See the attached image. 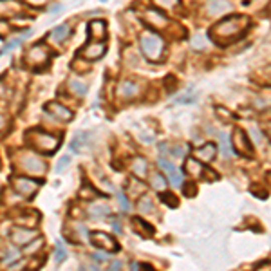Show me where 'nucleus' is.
I'll return each mask as SVG.
<instances>
[{
  "instance_id": "13",
  "label": "nucleus",
  "mask_w": 271,
  "mask_h": 271,
  "mask_svg": "<svg viewBox=\"0 0 271 271\" xmlns=\"http://www.w3.org/2000/svg\"><path fill=\"white\" fill-rule=\"evenodd\" d=\"M71 33H72L71 24L63 22V24H60V26H56L53 31L49 33V40L53 42V44H56V45H62V44H65V42H67V38L71 36Z\"/></svg>"
},
{
  "instance_id": "41",
  "label": "nucleus",
  "mask_w": 271,
  "mask_h": 271,
  "mask_svg": "<svg viewBox=\"0 0 271 271\" xmlns=\"http://www.w3.org/2000/svg\"><path fill=\"white\" fill-rule=\"evenodd\" d=\"M267 134H269V138H271V123L267 125Z\"/></svg>"
},
{
  "instance_id": "29",
  "label": "nucleus",
  "mask_w": 271,
  "mask_h": 271,
  "mask_svg": "<svg viewBox=\"0 0 271 271\" xmlns=\"http://www.w3.org/2000/svg\"><path fill=\"white\" fill-rule=\"evenodd\" d=\"M152 186L156 190H159V192H163V190L167 188V181H165V177L159 176V172H154L152 176Z\"/></svg>"
},
{
  "instance_id": "36",
  "label": "nucleus",
  "mask_w": 271,
  "mask_h": 271,
  "mask_svg": "<svg viewBox=\"0 0 271 271\" xmlns=\"http://www.w3.org/2000/svg\"><path fill=\"white\" fill-rule=\"evenodd\" d=\"M49 2V0H26L27 6H31V8H42V6H45Z\"/></svg>"
},
{
  "instance_id": "20",
  "label": "nucleus",
  "mask_w": 271,
  "mask_h": 271,
  "mask_svg": "<svg viewBox=\"0 0 271 271\" xmlns=\"http://www.w3.org/2000/svg\"><path fill=\"white\" fill-rule=\"evenodd\" d=\"M186 167V174H190V176H195V177H201L203 176V161H199L197 158H188L185 163Z\"/></svg>"
},
{
  "instance_id": "22",
  "label": "nucleus",
  "mask_w": 271,
  "mask_h": 271,
  "mask_svg": "<svg viewBox=\"0 0 271 271\" xmlns=\"http://www.w3.org/2000/svg\"><path fill=\"white\" fill-rule=\"evenodd\" d=\"M69 89H71L76 96L83 98V96L87 94V90H89V85H87V81L78 80V78H72V80L69 81Z\"/></svg>"
},
{
  "instance_id": "14",
  "label": "nucleus",
  "mask_w": 271,
  "mask_h": 271,
  "mask_svg": "<svg viewBox=\"0 0 271 271\" xmlns=\"http://www.w3.org/2000/svg\"><path fill=\"white\" fill-rule=\"evenodd\" d=\"M105 51H107L105 44H101V42H90L87 47H83V51H81V56L94 62V60H99L101 56H103Z\"/></svg>"
},
{
  "instance_id": "24",
  "label": "nucleus",
  "mask_w": 271,
  "mask_h": 271,
  "mask_svg": "<svg viewBox=\"0 0 271 271\" xmlns=\"http://www.w3.org/2000/svg\"><path fill=\"white\" fill-rule=\"evenodd\" d=\"M110 213V208L107 204H101V203H94L89 206V215L94 217V219H99V217H107Z\"/></svg>"
},
{
  "instance_id": "26",
  "label": "nucleus",
  "mask_w": 271,
  "mask_h": 271,
  "mask_svg": "<svg viewBox=\"0 0 271 271\" xmlns=\"http://www.w3.org/2000/svg\"><path fill=\"white\" fill-rule=\"evenodd\" d=\"M221 140H219V145H221V150H222V156L224 158H230L231 154H233V149H231V140L230 136L226 134V132H222L221 136H219Z\"/></svg>"
},
{
  "instance_id": "19",
  "label": "nucleus",
  "mask_w": 271,
  "mask_h": 271,
  "mask_svg": "<svg viewBox=\"0 0 271 271\" xmlns=\"http://www.w3.org/2000/svg\"><path fill=\"white\" fill-rule=\"evenodd\" d=\"M215 154H217V147L213 143H206L203 145L201 149L195 150V158L199 159V161H203V163H208V161H212L213 158H215Z\"/></svg>"
},
{
  "instance_id": "9",
  "label": "nucleus",
  "mask_w": 271,
  "mask_h": 271,
  "mask_svg": "<svg viewBox=\"0 0 271 271\" xmlns=\"http://www.w3.org/2000/svg\"><path fill=\"white\" fill-rule=\"evenodd\" d=\"M38 237V231L36 230H29V228H24V226H17L11 231V240L17 246H26V244L33 242V240Z\"/></svg>"
},
{
  "instance_id": "7",
  "label": "nucleus",
  "mask_w": 271,
  "mask_h": 271,
  "mask_svg": "<svg viewBox=\"0 0 271 271\" xmlns=\"http://www.w3.org/2000/svg\"><path fill=\"white\" fill-rule=\"evenodd\" d=\"M49 58H51V51L47 49L44 44H35L26 54L27 63H29V65H33V67L45 65V63L49 62Z\"/></svg>"
},
{
  "instance_id": "16",
  "label": "nucleus",
  "mask_w": 271,
  "mask_h": 271,
  "mask_svg": "<svg viewBox=\"0 0 271 271\" xmlns=\"http://www.w3.org/2000/svg\"><path fill=\"white\" fill-rule=\"evenodd\" d=\"M90 134L89 132H76L74 134V138H72V141H71V152H74V154H81L83 150L89 147V143H90Z\"/></svg>"
},
{
  "instance_id": "35",
  "label": "nucleus",
  "mask_w": 271,
  "mask_h": 271,
  "mask_svg": "<svg viewBox=\"0 0 271 271\" xmlns=\"http://www.w3.org/2000/svg\"><path fill=\"white\" fill-rule=\"evenodd\" d=\"M117 201H119V204H121L123 210H128V208H130V203H128V199H126L125 194H121V192L117 194Z\"/></svg>"
},
{
  "instance_id": "17",
  "label": "nucleus",
  "mask_w": 271,
  "mask_h": 271,
  "mask_svg": "<svg viewBox=\"0 0 271 271\" xmlns=\"http://www.w3.org/2000/svg\"><path fill=\"white\" fill-rule=\"evenodd\" d=\"M231 4L230 2H226V0H212L210 4H208V15L210 17H221L224 13H230L231 11Z\"/></svg>"
},
{
  "instance_id": "27",
  "label": "nucleus",
  "mask_w": 271,
  "mask_h": 271,
  "mask_svg": "<svg viewBox=\"0 0 271 271\" xmlns=\"http://www.w3.org/2000/svg\"><path fill=\"white\" fill-rule=\"evenodd\" d=\"M65 258H67V249H65L62 240H58L56 242V249H54V260H56V264H62Z\"/></svg>"
},
{
  "instance_id": "5",
  "label": "nucleus",
  "mask_w": 271,
  "mask_h": 271,
  "mask_svg": "<svg viewBox=\"0 0 271 271\" xmlns=\"http://www.w3.org/2000/svg\"><path fill=\"white\" fill-rule=\"evenodd\" d=\"M90 242L94 244L98 249H103L107 253H116L119 249V244L116 242L112 235L105 233V231H90L89 233Z\"/></svg>"
},
{
  "instance_id": "28",
  "label": "nucleus",
  "mask_w": 271,
  "mask_h": 271,
  "mask_svg": "<svg viewBox=\"0 0 271 271\" xmlns=\"http://www.w3.org/2000/svg\"><path fill=\"white\" fill-rule=\"evenodd\" d=\"M138 208H140V212L152 213V212H154V203H152V199H150L149 195H141L140 204H138Z\"/></svg>"
},
{
  "instance_id": "33",
  "label": "nucleus",
  "mask_w": 271,
  "mask_h": 271,
  "mask_svg": "<svg viewBox=\"0 0 271 271\" xmlns=\"http://www.w3.org/2000/svg\"><path fill=\"white\" fill-rule=\"evenodd\" d=\"M183 192H185V195H188V197H195V194H197V186H195V183L190 181L188 185L183 186Z\"/></svg>"
},
{
  "instance_id": "30",
  "label": "nucleus",
  "mask_w": 271,
  "mask_h": 271,
  "mask_svg": "<svg viewBox=\"0 0 271 271\" xmlns=\"http://www.w3.org/2000/svg\"><path fill=\"white\" fill-rule=\"evenodd\" d=\"M161 201L165 204H168L170 208H174V206H177V204H179V201L176 199V195L170 194V192H165V190L161 192Z\"/></svg>"
},
{
  "instance_id": "11",
  "label": "nucleus",
  "mask_w": 271,
  "mask_h": 271,
  "mask_svg": "<svg viewBox=\"0 0 271 271\" xmlns=\"http://www.w3.org/2000/svg\"><path fill=\"white\" fill-rule=\"evenodd\" d=\"M45 112L51 114L54 119H58V121H71L72 119V110H69L65 105L58 103V101H49V103H45Z\"/></svg>"
},
{
  "instance_id": "1",
  "label": "nucleus",
  "mask_w": 271,
  "mask_h": 271,
  "mask_svg": "<svg viewBox=\"0 0 271 271\" xmlns=\"http://www.w3.org/2000/svg\"><path fill=\"white\" fill-rule=\"evenodd\" d=\"M249 26H251V20L246 15H230L210 29V36L219 45H228L231 42L240 40L248 33Z\"/></svg>"
},
{
  "instance_id": "25",
  "label": "nucleus",
  "mask_w": 271,
  "mask_h": 271,
  "mask_svg": "<svg viewBox=\"0 0 271 271\" xmlns=\"http://www.w3.org/2000/svg\"><path fill=\"white\" fill-rule=\"evenodd\" d=\"M138 90H140V87L136 85L134 81L126 80L119 85V96H123V98H132V96L138 94Z\"/></svg>"
},
{
  "instance_id": "37",
  "label": "nucleus",
  "mask_w": 271,
  "mask_h": 271,
  "mask_svg": "<svg viewBox=\"0 0 271 271\" xmlns=\"http://www.w3.org/2000/svg\"><path fill=\"white\" fill-rule=\"evenodd\" d=\"M105 253H107V251H103V249H101V253H94V255H92V258H94V260H98V262H105V260H107V255H105Z\"/></svg>"
},
{
  "instance_id": "15",
  "label": "nucleus",
  "mask_w": 271,
  "mask_h": 271,
  "mask_svg": "<svg viewBox=\"0 0 271 271\" xmlns=\"http://www.w3.org/2000/svg\"><path fill=\"white\" fill-rule=\"evenodd\" d=\"M31 35H33V31L31 29H27V31H24L22 35H18V36H15V38H11L9 42H6L4 47H0V56H6V54L11 53V51L18 49V47H20V45H22Z\"/></svg>"
},
{
  "instance_id": "40",
  "label": "nucleus",
  "mask_w": 271,
  "mask_h": 271,
  "mask_svg": "<svg viewBox=\"0 0 271 271\" xmlns=\"http://www.w3.org/2000/svg\"><path fill=\"white\" fill-rule=\"evenodd\" d=\"M116 267H121V262H114V264H112V269H116Z\"/></svg>"
},
{
  "instance_id": "8",
  "label": "nucleus",
  "mask_w": 271,
  "mask_h": 271,
  "mask_svg": "<svg viewBox=\"0 0 271 271\" xmlns=\"http://www.w3.org/2000/svg\"><path fill=\"white\" fill-rule=\"evenodd\" d=\"M159 168H161L165 174H167L168 177V183H170L172 186H176V188H179V186H183V174L179 172V168L174 165V163H170L168 159L161 158L158 161Z\"/></svg>"
},
{
  "instance_id": "3",
  "label": "nucleus",
  "mask_w": 271,
  "mask_h": 271,
  "mask_svg": "<svg viewBox=\"0 0 271 271\" xmlns=\"http://www.w3.org/2000/svg\"><path fill=\"white\" fill-rule=\"evenodd\" d=\"M27 141L31 143L33 149H36L42 154H47V156L54 154L60 147L58 138H54V136L47 134V132L44 130H36V128L27 132Z\"/></svg>"
},
{
  "instance_id": "21",
  "label": "nucleus",
  "mask_w": 271,
  "mask_h": 271,
  "mask_svg": "<svg viewBox=\"0 0 271 271\" xmlns=\"http://www.w3.org/2000/svg\"><path fill=\"white\" fill-rule=\"evenodd\" d=\"M147 20H149V24H154V26H165V24H168V18L159 9H149L147 11Z\"/></svg>"
},
{
  "instance_id": "23",
  "label": "nucleus",
  "mask_w": 271,
  "mask_h": 271,
  "mask_svg": "<svg viewBox=\"0 0 271 271\" xmlns=\"http://www.w3.org/2000/svg\"><path fill=\"white\" fill-rule=\"evenodd\" d=\"M132 222L136 224V230L140 231L141 237H152V235H154V228L149 224V222H145L143 219H140V217H134V219H132Z\"/></svg>"
},
{
  "instance_id": "4",
  "label": "nucleus",
  "mask_w": 271,
  "mask_h": 271,
  "mask_svg": "<svg viewBox=\"0 0 271 271\" xmlns=\"http://www.w3.org/2000/svg\"><path fill=\"white\" fill-rule=\"evenodd\" d=\"M231 149H233L235 154H239V156H251L253 154V147H251V141H249V136L246 134L242 128H239V126L233 130Z\"/></svg>"
},
{
  "instance_id": "39",
  "label": "nucleus",
  "mask_w": 271,
  "mask_h": 271,
  "mask_svg": "<svg viewBox=\"0 0 271 271\" xmlns=\"http://www.w3.org/2000/svg\"><path fill=\"white\" fill-rule=\"evenodd\" d=\"M6 128V117L0 114V130H4Z\"/></svg>"
},
{
  "instance_id": "38",
  "label": "nucleus",
  "mask_w": 271,
  "mask_h": 271,
  "mask_svg": "<svg viewBox=\"0 0 271 271\" xmlns=\"http://www.w3.org/2000/svg\"><path fill=\"white\" fill-rule=\"evenodd\" d=\"M62 8H63V6L62 4H58V6H53V9H51V13H60V11H62Z\"/></svg>"
},
{
  "instance_id": "18",
  "label": "nucleus",
  "mask_w": 271,
  "mask_h": 271,
  "mask_svg": "<svg viewBox=\"0 0 271 271\" xmlns=\"http://www.w3.org/2000/svg\"><path fill=\"white\" fill-rule=\"evenodd\" d=\"M130 170H132V174H134L136 177L145 179V177H147V174H149V163H147V159H145V158H141V156H136V158L132 159V163H130Z\"/></svg>"
},
{
  "instance_id": "34",
  "label": "nucleus",
  "mask_w": 271,
  "mask_h": 271,
  "mask_svg": "<svg viewBox=\"0 0 271 271\" xmlns=\"http://www.w3.org/2000/svg\"><path fill=\"white\" fill-rule=\"evenodd\" d=\"M192 44H194V47H197V49H204V45H206V40H204L203 36H194Z\"/></svg>"
},
{
  "instance_id": "6",
  "label": "nucleus",
  "mask_w": 271,
  "mask_h": 271,
  "mask_svg": "<svg viewBox=\"0 0 271 271\" xmlns=\"http://www.w3.org/2000/svg\"><path fill=\"white\" fill-rule=\"evenodd\" d=\"M18 163H20L22 170H26L29 176H42V174H45V163L38 156H35V154H24V156H20Z\"/></svg>"
},
{
  "instance_id": "32",
  "label": "nucleus",
  "mask_w": 271,
  "mask_h": 271,
  "mask_svg": "<svg viewBox=\"0 0 271 271\" xmlns=\"http://www.w3.org/2000/svg\"><path fill=\"white\" fill-rule=\"evenodd\" d=\"M154 2H156V6H159L163 9H172L179 4V0H154Z\"/></svg>"
},
{
  "instance_id": "31",
  "label": "nucleus",
  "mask_w": 271,
  "mask_h": 271,
  "mask_svg": "<svg viewBox=\"0 0 271 271\" xmlns=\"http://www.w3.org/2000/svg\"><path fill=\"white\" fill-rule=\"evenodd\" d=\"M71 163V156H62V158L58 159V163H56V174H62V172H65V168H67V165Z\"/></svg>"
},
{
  "instance_id": "12",
  "label": "nucleus",
  "mask_w": 271,
  "mask_h": 271,
  "mask_svg": "<svg viewBox=\"0 0 271 271\" xmlns=\"http://www.w3.org/2000/svg\"><path fill=\"white\" fill-rule=\"evenodd\" d=\"M87 36H89V42L103 40L107 36V22L105 20H90L87 24Z\"/></svg>"
},
{
  "instance_id": "10",
  "label": "nucleus",
  "mask_w": 271,
  "mask_h": 271,
  "mask_svg": "<svg viewBox=\"0 0 271 271\" xmlns=\"http://www.w3.org/2000/svg\"><path fill=\"white\" fill-rule=\"evenodd\" d=\"M40 185H42L40 181L29 179V177H17V179H13L15 190H17L18 194L26 195V197H29V195H35L36 190H38V186H40Z\"/></svg>"
},
{
  "instance_id": "2",
  "label": "nucleus",
  "mask_w": 271,
  "mask_h": 271,
  "mask_svg": "<svg viewBox=\"0 0 271 271\" xmlns=\"http://www.w3.org/2000/svg\"><path fill=\"white\" fill-rule=\"evenodd\" d=\"M141 53L149 62H159L165 54V38L156 31L141 33L140 38Z\"/></svg>"
}]
</instances>
